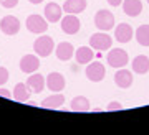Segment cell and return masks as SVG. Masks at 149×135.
<instances>
[{
	"label": "cell",
	"instance_id": "6da1fadb",
	"mask_svg": "<svg viewBox=\"0 0 149 135\" xmlns=\"http://www.w3.org/2000/svg\"><path fill=\"white\" fill-rule=\"evenodd\" d=\"M33 50L37 53L38 56L42 58H48L52 53L55 51V43L52 40V37L48 35H43V37H38L33 43Z\"/></svg>",
	"mask_w": 149,
	"mask_h": 135
},
{
	"label": "cell",
	"instance_id": "7a4b0ae2",
	"mask_svg": "<svg viewBox=\"0 0 149 135\" xmlns=\"http://www.w3.org/2000/svg\"><path fill=\"white\" fill-rule=\"evenodd\" d=\"M25 25H27V30L30 33H35V35H42L45 31L48 30V21L47 18H43L42 15H37V13H33L27 18L25 21Z\"/></svg>",
	"mask_w": 149,
	"mask_h": 135
},
{
	"label": "cell",
	"instance_id": "3957f363",
	"mask_svg": "<svg viewBox=\"0 0 149 135\" xmlns=\"http://www.w3.org/2000/svg\"><path fill=\"white\" fill-rule=\"evenodd\" d=\"M95 25L101 31L111 30V28H114V15L109 10H100L95 15Z\"/></svg>",
	"mask_w": 149,
	"mask_h": 135
},
{
	"label": "cell",
	"instance_id": "277c9868",
	"mask_svg": "<svg viewBox=\"0 0 149 135\" xmlns=\"http://www.w3.org/2000/svg\"><path fill=\"white\" fill-rule=\"evenodd\" d=\"M108 63H109V66L113 68H123V66H126L129 61V56H128V53L124 51V50H121V48H114V50H111V51L108 53Z\"/></svg>",
	"mask_w": 149,
	"mask_h": 135
},
{
	"label": "cell",
	"instance_id": "5b68a950",
	"mask_svg": "<svg viewBox=\"0 0 149 135\" xmlns=\"http://www.w3.org/2000/svg\"><path fill=\"white\" fill-rule=\"evenodd\" d=\"M113 45V40L109 35L106 33H95V35H91L90 38V46L93 50H98V51H104V50H109Z\"/></svg>",
	"mask_w": 149,
	"mask_h": 135
},
{
	"label": "cell",
	"instance_id": "8992f818",
	"mask_svg": "<svg viewBox=\"0 0 149 135\" xmlns=\"http://www.w3.org/2000/svg\"><path fill=\"white\" fill-rule=\"evenodd\" d=\"M0 30H2V33H5V35H8V37L17 35L18 30H20V21H18L17 17L7 15V17L2 18V21H0Z\"/></svg>",
	"mask_w": 149,
	"mask_h": 135
},
{
	"label": "cell",
	"instance_id": "52a82bcc",
	"mask_svg": "<svg viewBox=\"0 0 149 135\" xmlns=\"http://www.w3.org/2000/svg\"><path fill=\"white\" fill-rule=\"evenodd\" d=\"M81 21L78 20V17L73 15V13H66V17L61 18V30L66 33V35H74L80 31Z\"/></svg>",
	"mask_w": 149,
	"mask_h": 135
},
{
	"label": "cell",
	"instance_id": "ba28073f",
	"mask_svg": "<svg viewBox=\"0 0 149 135\" xmlns=\"http://www.w3.org/2000/svg\"><path fill=\"white\" fill-rule=\"evenodd\" d=\"M104 74H106V69L101 63H90L88 68H86V78L93 81V83H100L104 79Z\"/></svg>",
	"mask_w": 149,
	"mask_h": 135
},
{
	"label": "cell",
	"instance_id": "9c48e42d",
	"mask_svg": "<svg viewBox=\"0 0 149 135\" xmlns=\"http://www.w3.org/2000/svg\"><path fill=\"white\" fill-rule=\"evenodd\" d=\"M40 68V59H38L35 54H25V56L20 59V69L27 74H33L38 71Z\"/></svg>",
	"mask_w": 149,
	"mask_h": 135
},
{
	"label": "cell",
	"instance_id": "30bf717a",
	"mask_svg": "<svg viewBox=\"0 0 149 135\" xmlns=\"http://www.w3.org/2000/svg\"><path fill=\"white\" fill-rule=\"evenodd\" d=\"M65 84H66V81H65V76L60 73H50L47 78V86L50 91H53V92H61L65 89Z\"/></svg>",
	"mask_w": 149,
	"mask_h": 135
},
{
	"label": "cell",
	"instance_id": "8fae6325",
	"mask_svg": "<svg viewBox=\"0 0 149 135\" xmlns=\"http://www.w3.org/2000/svg\"><path fill=\"white\" fill-rule=\"evenodd\" d=\"M61 12H63V8H61L58 3L50 2V3L45 7L43 13H45V18H47V21H50V23H56V21L61 20Z\"/></svg>",
	"mask_w": 149,
	"mask_h": 135
},
{
	"label": "cell",
	"instance_id": "7c38bea8",
	"mask_svg": "<svg viewBox=\"0 0 149 135\" xmlns=\"http://www.w3.org/2000/svg\"><path fill=\"white\" fill-rule=\"evenodd\" d=\"M45 84H47V79L43 78V74H38V73H33V76H28V79H27V86L35 94L42 92L45 89Z\"/></svg>",
	"mask_w": 149,
	"mask_h": 135
},
{
	"label": "cell",
	"instance_id": "4fadbf2b",
	"mask_svg": "<svg viewBox=\"0 0 149 135\" xmlns=\"http://www.w3.org/2000/svg\"><path fill=\"white\" fill-rule=\"evenodd\" d=\"M114 35H116V40L119 43H129V41H131V38L134 37L133 26L128 25V23H121V25L116 26Z\"/></svg>",
	"mask_w": 149,
	"mask_h": 135
},
{
	"label": "cell",
	"instance_id": "5bb4252c",
	"mask_svg": "<svg viewBox=\"0 0 149 135\" xmlns=\"http://www.w3.org/2000/svg\"><path fill=\"white\" fill-rule=\"evenodd\" d=\"M73 45L68 41H61L58 46L55 48V53H56V58H58L60 61H70L71 58H73Z\"/></svg>",
	"mask_w": 149,
	"mask_h": 135
},
{
	"label": "cell",
	"instance_id": "9a60e30c",
	"mask_svg": "<svg viewBox=\"0 0 149 135\" xmlns=\"http://www.w3.org/2000/svg\"><path fill=\"white\" fill-rule=\"evenodd\" d=\"M114 83H116L118 87L128 89L129 86L133 84V74L129 73L128 69H123V68H119V71L114 74Z\"/></svg>",
	"mask_w": 149,
	"mask_h": 135
},
{
	"label": "cell",
	"instance_id": "2e32d148",
	"mask_svg": "<svg viewBox=\"0 0 149 135\" xmlns=\"http://www.w3.org/2000/svg\"><path fill=\"white\" fill-rule=\"evenodd\" d=\"M85 8H86V0H65L63 3V12L73 13V15H78L81 12H85Z\"/></svg>",
	"mask_w": 149,
	"mask_h": 135
},
{
	"label": "cell",
	"instance_id": "e0dca14e",
	"mask_svg": "<svg viewBox=\"0 0 149 135\" xmlns=\"http://www.w3.org/2000/svg\"><path fill=\"white\" fill-rule=\"evenodd\" d=\"M123 10L128 17H138L143 12L141 0H123Z\"/></svg>",
	"mask_w": 149,
	"mask_h": 135
},
{
	"label": "cell",
	"instance_id": "ac0fdd59",
	"mask_svg": "<svg viewBox=\"0 0 149 135\" xmlns=\"http://www.w3.org/2000/svg\"><path fill=\"white\" fill-rule=\"evenodd\" d=\"M65 102V96L60 92H55L53 96H48L47 99H43L42 101V107H45V109H58V107H61Z\"/></svg>",
	"mask_w": 149,
	"mask_h": 135
},
{
	"label": "cell",
	"instance_id": "d6986e66",
	"mask_svg": "<svg viewBox=\"0 0 149 135\" xmlns=\"http://www.w3.org/2000/svg\"><path fill=\"white\" fill-rule=\"evenodd\" d=\"M30 87L27 86V83H18L13 87V99H15L17 102H25V101H28L30 99Z\"/></svg>",
	"mask_w": 149,
	"mask_h": 135
},
{
	"label": "cell",
	"instance_id": "ffe728a7",
	"mask_svg": "<svg viewBox=\"0 0 149 135\" xmlns=\"http://www.w3.org/2000/svg\"><path fill=\"white\" fill-rule=\"evenodd\" d=\"M74 58H76V61L80 63V64H88V63L93 61V58H95V51L88 46H81L76 50L74 53Z\"/></svg>",
	"mask_w": 149,
	"mask_h": 135
},
{
	"label": "cell",
	"instance_id": "44dd1931",
	"mask_svg": "<svg viewBox=\"0 0 149 135\" xmlns=\"http://www.w3.org/2000/svg\"><path fill=\"white\" fill-rule=\"evenodd\" d=\"M133 71L138 74H146L149 71V58L144 54L136 56L133 61Z\"/></svg>",
	"mask_w": 149,
	"mask_h": 135
},
{
	"label": "cell",
	"instance_id": "7402d4cb",
	"mask_svg": "<svg viewBox=\"0 0 149 135\" xmlns=\"http://www.w3.org/2000/svg\"><path fill=\"white\" fill-rule=\"evenodd\" d=\"M71 110L74 112H88L90 110V101L85 96H76L71 101Z\"/></svg>",
	"mask_w": 149,
	"mask_h": 135
},
{
	"label": "cell",
	"instance_id": "603a6c76",
	"mask_svg": "<svg viewBox=\"0 0 149 135\" xmlns=\"http://www.w3.org/2000/svg\"><path fill=\"white\" fill-rule=\"evenodd\" d=\"M136 40L139 45L149 46V25H141L136 30Z\"/></svg>",
	"mask_w": 149,
	"mask_h": 135
},
{
	"label": "cell",
	"instance_id": "cb8c5ba5",
	"mask_svg": "<svg viewBox=\"0 0 149 135\" xmlns=\"http://www.w3.org/2000/svg\"><path fill=\"white\" fill-rule=\"evenodd\" d=\"M8 78H10V74H8V69L3 66H0V86H3V84L8 81Z\"/></svg>",
	"mask_w": 149,
	"mask_h": 135
},
{
	"label": "cell",
	"instance_id": "d4e9b609",
	"mask_svg": "<svg viewBox=\"0 0 149 135\" xmlns=\"http://www.w3.org/2000/svg\"><path fill=\"white\" fill-rule=\"evenodd\" d=\"M0 3H2V7H5V8H13V7H17L18 0H0Z\"/></svg>",
	"mask_w": 149,
	"mask_h": 135
},
{
	"label": "cell",
	"instance_id": "484cf974",
	"mask_svg": "<svg viewBox=\"0 0 149 135\" xmlns=\"http://www.w3.org/2000/svg\"><path fill=\"white\" fill-rule=\"evenodd\" d=\"M106 109L109 110V112H113V110H123L124 107H123V105L119 104V102H116V101H113V102H111L109 105H108Z\"/></svg>",
	"mask_w": 149,
	"mask_h": 135
},
{
	"label": "cell",
	"instance_id": "4316f807",
	"mask_svg": "<svg viewBox=\"0 0 149 135\" xmlns=\"http://www.w3.org/2000/svg\"><path fill=\"white\" fill-rule=\"evenodd\" d=\"M108 3H109L111 7H118V5L123 3V0H108Z\"/></svg>",
	"mask_w": 149,
	"mask_h": 135
},
{
	"label": "cell",
	"instance_id": "83f0119b",
	"mask_svg": "<svg viewBox=\"0 0 149 135\" xmlns=\"http://www.w3.org/2000/svg\"><path fill=\"white\" fill-rule=\"evenodd\" d=\"M0 96L5 97V99H10V92H8L7 89H0Z\"/></svg>",
	"mask_w": 149,
	"mask_h": 135
},
{
	"label": "cell",
	"instance_id": "f1b7e54d",
	"mask_svg": "<svg viewBox=\"0 0 149 135\" xmlns=\"http://www.w3.org/2000/svg\"><path fill=\"white\" fill-rule=\"evenodd\" d=\"M28 2H30V3H35V5H38V3H42L43 0H28Z\"/></svg>",
	"mask_w": 149,
	"mask_h": 135
},
{
	"label": "cell",
	"instance_id": "f546056e",
	"mask_svg": "<svg viewBox=\"0 0 149 135\" xmlns=\"http://www.w3.org/2000/svg\"><path fill=\"white\" fill-rule=\"evenodd\" d=\"M148 3H149V0H148Z\"/></svg>",
	"mask_w": 149,
	"mask_h": 135
}]
</instances>
